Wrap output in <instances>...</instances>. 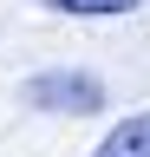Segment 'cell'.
Here are the masks:
<instances>
[{"instance_id": "6da1fadb", "label": "cell", "mask_w": 150, "mask_h": 157, "mask_svg": "<svg viewBox=\"0 0 150 157\" xmlns=\"http://www.w3.org/2000/svg\"><path fill=\"white\" fill-rule=\"evenodd\" d=\"M20 98L33 111H59V118H91V111H104L111 105V92H104V78H91V72H33Z\"/></svg>"}, {"instance_id": "7a4b0ae2", "label": "cell", "mask_w": 150, "mask_h": 157, "mask_svg": "<svg viewBox=\"0 0 150 157\" xmlns=\"http://www.w3.org/2000/svg\"><path fill=\"white\" fill-rule=\"evenodd\" d=\"M91 157H150V111H130L124 124H111Z\"/></svg>"}, {"instance_id": "3957f363", "label": "cell", "mask_w": 150, "mask_h": 157, "mask_svg": "<svg viewBox=\"0 0 150 157\" xmlns=\"http://www.w3.org/2000/svg\"><path fill=\"white\" fill-rule=\"evenodd\" d=\"M52 13H72V20H118V13H137L144 0H39Z\"/></svg>"}]
</instances>
